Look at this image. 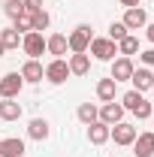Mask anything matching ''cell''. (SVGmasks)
<instances>
[{"label": "cell", "mask_w": 154, "mask_h": 157, "mask_svg": "<svg viewBox=\"0 0 154 157\" xmlns=\"http://www.w3.org/2000/svg\"><path fill=\"white\" fill-rule=\"evenodd\" d=\"M3 12H6L9 18H18L21 12H24V3H21V0H6V3H3Z\"/></svg>", "instance_id": "cell-27"}, {"label": "cell", "mask_w": 154, "mask_h": 157, "mask_svg": "<svg viewBox=\"0 0 154 157\" xmlns=\"http://www.w3.org/2000/svg\"><path fill=\"white\" fill-rule=\"evenodd\" d=\"M115 91H118V82L112 76L97 82V100H100V103H112V100H115Z\"/></svg>", "instance_id": "cell-18"}, {"label": "cell", "mask_w": 154, "mask_h": 157, "mask_svg": "<svg viewBox=\"0 0 154 157\" xmlns=\"http://www.w3.org/2000/svg\"><path fill=\"white\" fill-rule=\"evenodd\" d=\"M21 52H24L27 58L39 60L42 55H45V36H42L39 30H30V33H24V36H21Z\"/></svg>", "instance_id": "cell-3"}, {"label": "cell", "mask_w": 154, "mask_h": 157, "mask_svg": "<svg viewBox=\"0 0 154 157\" xmlns=\"http://www.w3.org/2000/svg\"><path fill=\"white\" fill-rule=\"evenodd\" d=\"M142 100H145V94H139V91H133V88H130V91L121 97V106H124L127 112H133V109L139 106V103H142Z\"/></svg>", "instance_id": "cell-24"}, {"label": "cell", "mask_w": 154, "mask_h": 157, "mask_svg": "<svg viewBox=\"0 0 154 157\" xmlns=\"http://www.w3.org/2000/svg\"><path fill=\"white\" fill-rule=\"evenodd\" d=\"M3 55H6V48H3V42H0V58H3Z\"/></svg>", "instance_id": "cell-33"}, {"label": "cell", "mask_w": 154, "mask_h": 157, "mask_svg": "<svg viewBox=\"0 0 154 157\" xmlns=\"http://www.w3.org/2000/svg\"><path fill=\"white\" fill-rule=\"evenodd\" d=\"M70 78V67H67V58H52L45 63V82L48 85H64Z\"/></svg>", "instance_id": "cell-4"}, {"label": "cell", "mask_w": 154, "mask_h": 157, "mask_svg": "<svg viewBox=\"0 0 154 157\" xmlns=\"http://www.w3.org/2000/svg\"><path fill=\"white\" fill-rule=\"evenodd\" d=\"M30 21H33V30H39V33H42V30H48V24H52V15H48L45 9H37V12L30 15Z\"/></svg>", "instance_id": "cell-23"}, {"label": "cell", "mask_w": 154, "mask_h": 157, "mask_svg": "<svg viewBox=\"0 0 154 157\" xmlns=\"http://www.w3.org/2000/svg\"><path fill=\"white\" fill-rule=\"evenodd\" d=\"M151 124H154V112H151Z\"/></svg>", "instance_id": "cell-34"}, {"label": "cell", "mask_w": 154, "mask_h": 157, "mask_svg": "<svg viewBox=\"0 0 154 157\" xmlns=\"http://www.w3.org/2000/svg\"><path fill=\"white\" fill-rule=\"evenodd\" d=\"M124 112H127V109H124L121 103H115V100H112V103H103V106H100V118H97V121H103V124L115 127V124H121V121H124Z\"/></svg>", "instance_id": "cell-8"}, {"label": "cell", "mask_w": 154, "mask_h": 157, "mask_svg": "<svg viewBox=\"0 0 154 157\" xmlns=\"http://www.w3.org/2000/svg\"><path fill=\"white\" fill-rule=\"evenodd\" d=\"M27 136L33 139V142H45V139L52 136V124H48L45 118H33V121L27 124Z\"/></svg>", "instance_id": "cell-13"}, {"label": "cell", "mask_w": 154, "mask_h": 157, "mask_svg": "<svg viewBox=\"0 0 154 157\" xmlns=\"http://www.w3.org/2000/svg\"><path fill=\"white\" fill-rule=\"evenodd\" d=\"M18 76L24 78V85H39L42 78H45V67L39 63V60L33 58H27L24 63H21V70H18Z\"/></svg>", "instance_id": "cell-7"}, {"label": "cell", "mask_w": 154, "mask_h": 157, "mask_svg": "<svg viewBox=\"0 0 154 157\" xmlns=\"http://www.w3.org/2000/svg\"><path fill=\"white\" fill-rule=\"evenodd\" d=\"M76 118L88 127V124H94L97 118H100V106H94V103H82V106L76 109Z\"/></svg>", "instance_id": "cell-20"}, {"label": "cell", "mask_w": 154, "mask_h": 157, "mask_svg": "<svg viewBox=\"0 0 154 157\" xmlns=\"http://www.w3.org/2000/svg\"><path fill=\"white\" fill-rule=\"evenodd\" d=\"M121 6H124V9H130V6H139V0H121Z\"/></svg>", "instance_id": "cell-32"}, {"label": "cell", "mask_w": 154, "mask_h": 157, "mask_svg": "<svg viewBox=\"0 0 154 157\" xmlns=\"http://www.w3.org/2000/svg\"><path fill=\"white\" fill-rule=\"evenodd\" d=\"M0 157H24V139L18 136L0 139Z\"/></svg>", "instance_id": "cell-15"}, {"label": "cell", "mask_w": 154, "mask_h": 157, "mask_svg": "<svg viewBox=\"0 0 154 157\" xmlns=\"http://www.w3.org/2000/svg\"><path fill=\"white\" fill-rule=\"evenodd\" d=\"M115 45H118V55H124V58H133L136 52H139V39H136L133 33H127L124 39H118Z\"/></svg>", "instance_id": "cell-21"}, {"label": "cell", "mask_w": 154, "mask_h": 157, "mask_svg": "<svg viewBox=\"0 0 154 157\" xmlns=\"http://www.w3.org/2000/svg\"><path fill=\"white\" fill-rule=\"evenodd\" d=\"M121 21H124L127 30H142V27L148 24V12H145L142 6H130V9L124 12V18H121Z\"/></svg>", "instance_id": "cell-10"}, {"label": "cell", "mask_w": 154, "mask_h": 157, "mask_svg": "<svg viewBox=\"0 0 154 157\" xmlns=\"http://www.w3.org/2000/svg\"><path fill=\"white\" fill-rule=\"evenodd\" d=\"M0 42H3L6 52H9V48H18L21 45V33L15 27H3V30H0Z\"/></svg>", "instance_id": "cell-22"}, {"label": "cell", "mask_w": 154, "mask_h": 157, "mask_svg": "<svg viewBox=\"0 0 154 157\" xmlns=\"http://www.w3.org/2000/svg\"><path fill=\"white\" fill-rule=\"evenodd\" d=\"M21 3H24V12H30V15L37 9H42V0H21Z\"/></svg>", "instance_id": "cell-30"}, {"label": "cell", "mask_w": 154, "mask_h": 157, "mask_svg": "<svg viewBox=\"0 0 154 157\" xmlns=\"http://www.w3.org/2000/svg\"><path fill=\"white\" fill-rule=\"evenodd\" d=\"M88 52H91L97 60L112 63V60H115V55H118V45H115L109 36H94V39H91V45H88Z\"/></svg>", "instance_id": "cell-2"}, {"label": "cell", "mask_w": 154, "mask_h": 157, "mask_svg": "<svg viewBox=\"0 0 154 157\" xmlns=\"http://www.w3.org/2000/svg\"><path fill=\"white\" fill-rule=\"evenodd\" d=\"M133 58H124V55H118L115 60H112V78L115 82H130V76H133Z\"/></svg>", "instance_id": "cell-11"}, {"label": "cell", "mask_w": 154, "mask_h": 157, "mask_svg": "<svg viewBox=\"0 0 154 157\" xmlns=\"http://www.w3.org/2000/svg\"><path fill=\"white\" fill-rule=\"evenodd\" d=\"M130 82H133V91L145 94V91L154 88V70H151V67H139V70H133Z\"/></svg>", "instance_id": "cell-9"}, {"label": "cell", "mask_w": 154, "mask_h": 157, "mask_svg": "<svg viewBox=\"0 0 154 157\" xmlns=\"http://www.w3.org/2000/svg\"><path fill=\"white\" fill-rule=\"evenodd\" d=\"M12 27L18 30L21 36H24V33H30V30H33V21H30V12H21L18 18H12Z\"/></svg>", "instance_id": "cell-25"}, {"label": "cell", "mask_w": 154, "mask_h": 157, "mask_svg": "<svg viewBox=\"0 0 154 157\" xmlns=\"http://www.w3.org/2000/svg\"><path fill=\"white\" fill-rule=\"evenodd\" d=\"M151 112H154V106L148 103V100H142V103H139V106L133 109V115L139 118V121H145V118H151Z\"/></svg>", "instance_id": "cell-28"}, {"label": "cell", "mask_w": 154, "mask_h": 157, "mask_svg": "<svg viewBox=\"0 0 154 157\" xmlns=\"http://www.w3.org/2000/svg\"><path fill=\"white\" fill-rule=\"evenodd\" d=\"M24 115L18 100H0V121H18Z\"/></svg>", "instance_id": "cell-19"}, {"label": "cell", "mask_w": 154, "mask_h": 157, "mask_svg": "<svg viewBox=\"0 0 154 157\" xmlns=\"http://www.w3.org/2000/svg\"><path fill=\"white\" fill-rule=\"evenodd\" d=\"M109 124H103V121H94V124H88V142L91 145H106L109 142Z\"/></svg>", "instance_id": "cell-14"}, {"label": "cell", "mask_w": 154, "mask_h": 157, "mask_svg": "<svg viewBox=\"0 0 154 157\" xmlns=\"http://www.w3.org/2000/svg\"><path fill=\"white\" fill-rule=\"evenodd\" d=\"M142 30H145V39H148V42H151V45H154V24H145Z\"/></svg>", "instance_id": "cell-31"}, {"label": "cell", "mask_w": 154, "mask_h": 157, "mask_svg": "<svg viewBox=\"0 0 154 157\" xmlns=\"http://www.w3.org/2000/svg\"><path fill=\"white\" fill-rule=\"evenodd\" d=\"M91 39H94L91 24H79V27H73V33L67 36V45H70V52H73V55H88Z\"/></svg>", "instance_id": "cell-1"}, {"label": "cell", "mask_w": 154, "mask_h": 157, "mask_svg": "<svg viewBox=\"0 0 154 157\" xmlns=\"http://www.w3.org/2000/svg\"><path fill=\"white\" fill-rule=\"evenodd\" d=\"M67 67H70V76H88L91 73V58L88 55H70Z\"/></svg>", "instance_id": "cell-17"}, {"label": "cell", "mask_w": 154, "mask_h": 157, "mask_svg": "<svg viewBox=\"0 0 154 157\" xmlns=\"http://www.w3.org/2000/svg\"><path fill=\"white\" fill-rule=\"evenodd\" d=\"M139 136V130H136L133 124H127V121H121V124H115L112 130H109V139L115 142V145H121V148H127V145H133V139Z\"/></svg>", "instance_id": "cell-6"}, {"label": "cell", "mask_w": 154, "mask_h": 157, "mask_svg": "<svg viewBox=\"0 0 154 157\" xmlns=\"http://www.w3.org/2000/svg\"><path fill=\"white\" fill-rule=\"evenodd\" d=\"M139 60H142V67H154V48H145V52H139Z\"/></svg>", "instance_id": "cell-29"}, {"label": "cell", "mask_w": 154, "mask_h": 157, "mask_svg": "<svg viewBox=\"0 0 154 157\" xmlns=\"http://www.w3.org/2000/svg\"><path fill=\"white\" fill-rule=\"evenodd\" d=\"M21 88H24V78H21L18 73L0 76V100H18Z\"/></svg>", "instance_id": "cell-5"}, {"label": "cell", "mask_w": 154, "mask_h": 157, "mask_svg": "<svg viewBox=\"0 0 154 157\" xmlns=\"http://www.w3.org/2000/svg\"><path fill=\"white\" fill-rule=\"evenodd\" d=\"M45 52H48V55H55V58H64V55L70 52L67 36H64V33H52V36H45Z\"/></svg>", "instance_id": "cell-16"}, {"label": "cell", "mask_w": 154, "mask_h": 157, "mask_svg": "<svg viewBox=\"0 0 154 157\" xmlns=\"http://www.w3.org/2000/svg\"><path fill=\"white\" fill-rule=\"evenodd\" d=\"M133 154L136 157H154V130H145L133 139Z\"/></svg>", "instance_id": "cell-12"}, {"label": "cell", "mask_w": 154, "mask_h": 157, "mask_svg": "<svg viewBox=\"0 0 154 157\" xmlns=\"http://www.w3.org/2000/svg\"><path fill=\"white\" fill-rule=\"evenodd\" d=\"M127 33H130V30L124 27V21H112V24H109V39H112V42H118V39H124Z\"/></svg>", "instance_id": "cell-26"}]
</instances>
